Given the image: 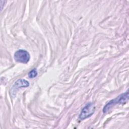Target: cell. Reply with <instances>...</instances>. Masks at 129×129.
I'll list each match as a JSON object with an SVG mask.
<instances>
[{
  "label": "cell",
  "mask_w": 129,
  "mask_h": 129,
  "mask_svg": "<svg viewBox=\"0 0 129 129\" xmlns=\"http://www.w3.org/2000/svg\"><path fill=\"white\" fill-rule=\"evenodd\" d=\"M128 93L126 92L125 93L122 94L120 95L116 98L110 100L108 102L103 109V112L106 113L107 112L110 108H111L113 105L116 104H122L124 103L128 100Z\"/></svg>",
  "instance_id": "1"
},
{
  "label": "cell",
  "mask_w": 129,
  "mask_h": 129,
  "mask_svg": "<svg viewBox=\"0 0 129 129\" xmlns=\"http://www.w3.org/2000/svg\"><path fill=\"white\" fill-rule=\"evenodd\" d=\"M14 59L17 62L23 63H27L30 60V55L27 51L20 49L17 51L15 53Z\"/></svg>",
  "instance_id": "2"
},
{
  "label": "cell",
  "mask_w": 129,
  "mask_h": 129,
  "mask_svg": "<svg viewBox=\"0 0 129 129\" xmlns=\"http://www.w3.org/2000/svg\"><path fill=\"white\" fill-rule=\"evenodd\" d=\"M95 110V107L93 103H88L82 110L80 115L79 118L81 120L85 119L89 117L94 113Z\"/></svg>",
  "instance_id": "3"
},
{
  "label": "cell",
  "mask_w": 129,
  "mask_h": 129,
  "mask_svg": "<svg viewBox=\"0 0 129 129\" xmlns=\"http://www.w3.org/2000/svg\"><path fill=\"white\" fill-rule=\"evenodd\" d=\"M29 86V83L24 79H19L14 84L12 87V89L13 91H15L16 89L22 87H27Z\"/></svg>",
  "instance_id": "4"
},
{
  "label": "cell",
  "mask_w": 129,
  "mask_h": 129,
  "mask_svg": "<svg viewBox=\"0 0 129 129\" xmlns=\"http://www.w3.org/2000/svg\"><path fill=\"white\" fill-rule=\"evenodd\" d=\"M37 75V72L36 69L32 70L28 74V76L30 78H33L36 77Z\"/></svg>",
  "instance_id": "5"
}]
</instances>
